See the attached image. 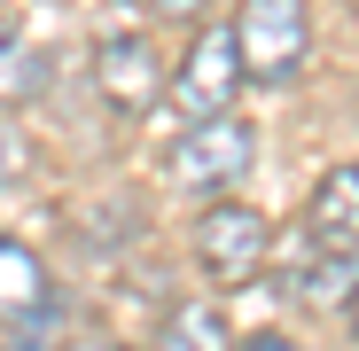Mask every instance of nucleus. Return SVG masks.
Wrapping results in <instances>:
<instances>
[{
  "label": "nucleus",
  "mask_w": 359,
  "mask_h": 351,
  "mask_svg": "<svg viewBox=\"0 0 359 351\" xmlns=\"http://www.w3.org/2000/svg\"><path fill=\"white\" fill-rule=\"evenodd\" d=\"M344 289H351V258L320 250L313 234H289L281 242V297L289 305H344Z\"/></svg>",
  "instance_id": "0eeeda50"
},
{
  "label": "nucleus",
  "mask_w": 359,
  "mask_h": 351,
  "mask_svg": "<svg viewBox=\"0 0 359 351\" xmlns=\"http://www.w3.org/2000/svg\"><path fill=\"white\" fill-rule=\"evenodd\" d=\"M196 266L219 281V289H250L266 266H273V226L266 211L250 203H211L196 219Z\"/></svg>",
  "instance_id": "7ed1b4c3"
},
{
  "label": "nucleus",
  "mask_w": 359,
  "mask_h": 351,
  "mask_svg": "<svg viewBox=\"0 0 359 351\" xmlns=\"http://www.w3.org/2000/svg\"><path fill=\"white\" fill-rule=\"evenodd\" d=\"M250 164H258V125H243V109H226V117H196L172 141L164 180L188 188V195H211V188H243Z\"/></svg>",
  "instance_id": "f257e3e1"
},
{
  "label": "nucleus",
  "mask_w": 359,
  "mask_h": 351,
  "mask_svg": "<svg viewBox=\"0 0 359 351\" xmlns=\"http://www.w3.org/2000/svg\"><path fill=\"white\" fill-rule=\"evenodd\" d=\"M156 351H234V328H226L219 305H172Z\"/></svg>",
  "instance_id": "1a4fd4ad"
},
{
  "label": "nucleus",
  "mask_w": 359,
  "mask_h": 351,
  "mask_svg": "<svg viewBox=\"0 0 359 351\" xmlns=\"http://www.w3.org/2000/svg\"><path fill=\"white\" fill-rule=\"evenodd\" d=\"M24 172H32V141H24L16 125H0V195L24 188Z\"/></svg>",
  "instance_id": "9b49d317"
},
{
  "label": "nucleus",
  "mask_w": 359,
  "mask_h": 351,
  "mask_svg": "<svg viewBox=\"0 0 359 351\" xmlns=\"http://www.w3.org/2000/svg\"><path fill=\"white\" fill-rule=\"evenodd\" d=\"M47 305H55L47 266L16 242V234H0V328H32V320H47Z\"/></svg>",
  "instance_id": "6e6552de"
},
{
  "label": "nucleus",
  "mask_w": 359,
  "mask_h": 351,
  "mask_svg": "<svg viewBox=\"0 0 359 351\" xmlns=\"http://www.w3.org/2000/svg\"><path fill=\"white\" fill-rule=\"evenodd\" d=\"M71 351H117V343H102V336H86V343H71Z\"/></svg>",
  "instance_id": "2eb2a0df"
},
{
  "label": "nucleus",
  "mask_w": 359,
  "mask_h": 351,
  "mask_svg": "<svg viewBox=\"0 0 359 351\" xmlns=\"http://www.w3.org/2000/svg\"><path fill=\"white\" fill-rule=\"evenodd\" d=\"M305 234L336 258H359V164H336L305 195Z\"/></svg>",
  "instance_id": "423d86ee"
},
{
  "label": "nucleus",
  "mask_w": 359,
  "mask_h": 351,
  "mask_svg": "<svg viewBox=\"0 0 359 351\" xmlns=\"http://www.w3.org/2000/svg\"><path fill=\"white\" fill-rule=\"evenodd\" d=\"M344 312H351V328H359V281H351V289H344Z\"/></svg>",
  "instance_id": "4468645a"
},
{
  "label": "nucleus",
  "mask_w": 359,
  "mask_h": 351,
  "mask_svg": "<svg viewBox=\"0 0 359 351\" xmlns=\"http://www.w3.org/2000/svg\"><path fill=\"white\" fill-rule=\"evenodd\" d=\"M55 78V63L32 47V39H0V102H24Z\"/></svg>",
  "instance_id": "9d476101"
},
{
  "label": "nucleus",
  "mask_w": 359,
  "mask_h": 351,
  "mask_svg": "<svg viewBox=\"0 0 359 351\" xmlns=\"http://www.w3.org/2000/svg\"><path fill=\"white\" fill-rule=\"evenodd\" d=\"M234 94H243V55H234V24H203L188 39V55H180V71H172V109L188 117H226Z\"/></svg>",
  "instance_id": "20e7f679"
},
{
  "label": "nucleus",
  "mask_w": 359,
  "mask_h": 351,
  "mask_svg": "<svg viewBox=\"0 0 359 351\" xmlns=\"http://www.w3.org/2000/svg\"><path fill=\"white\" fill-rule=\"evenodd\" d=\"M351 8H359V0H351Z\"/></svg>",
  "instance_id": "dca6fc26"
},
{
  "label": "nucleus",
  "mask_w": 359,
  "mask_h": 351,
  "mask_svg": "<svg viewBox=\"0 0 359 351\" xmlns=\"http://www.w3.org/2000/svg\"><path fill=\"white\" fill-rule=\"evenodd\" d=\"M94 86H102L109 109L141 117V109L164 94V63H156V47H149L141 32H109V39L94 47Z\"/></svg>",
  "instance_id": "39448f33"
},
{
  "label": "nucleus",
  "mask_w": 359,
  "mask_h": 351,
  "mask_svg": "<svg viewBox=\"0 0 359 351\" xmlns=\"http://www.w3.org/2000/svg\"><path fill=\"white\" fill-rule=\"evenodd\" d=\"M234 55H243V78L258 86H289L313 55V8L305 0H243L234 16Z\"/></svg>",
  "instance_id": "f03ea898"
},
{
  "label": "nucleus",
  "mask_w": 359,
  "mask_h": 351,
  "mask_svg": "<svg viewBox=\"0 0 359 351\" xmlns=\"http://www.w3.org/2000/svg\"><path fill=\"white\" fill-rule=\"evenodd\" d=\"M164 16H203V0H156Z\"/></svg>",
  "instance_id": "ddd939ff"
},
{
  "label": "nucleus",
  "mask_w": 359,
  "mask_h": 351,
  "mask_svg": "<svg viewBox=\"0 0 359 351\" xmlns=\"http://www.w3.org/2000/svg\"><path fill=\"white\" fill-rule=\"evenodd\" d=\"M234 351H305V343H297V336H281V328H258V336H243Z\"/></svg>",
  "instance_id": "f8f14e48"
}]
</instances>
